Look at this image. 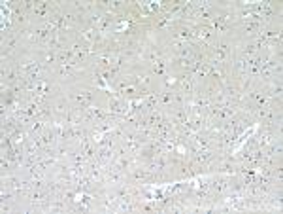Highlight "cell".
<instances>
[{
	"mask_svg": "<svg viewBox=\"0 0 283 214\" xmlns=\"http://www.w3.org/2000/svg\"><path fill=\"white\" fill-rule=\"evenodd\" d=\"M70 108H72V104H70L68 97L64 95V91H62V93H59V95H55V97L51 99V110H53L55 120L64 121V118H66L68 112H70Z\"/></svg>",
	"mask_w": 283,
	"mask_h": 214,
	"instance_id": "cell-1",
	"label": "cell"
},
{
	"mask_svg": "<svg viewBox=\"0 0 283 214\" xmlns=\"http://www.w3.org/2000/svg\"><path fill=\"white\" fill-rule=\"evenodd\" d=\"M72 61H74V50H70V48L59 50V53H57V65H70Z\"/></svg>",
	"mask_w": 283,
	"mask_h": 214,
	"instance_id": "cell-2",
	"label": "cell"
}]
</instances>
